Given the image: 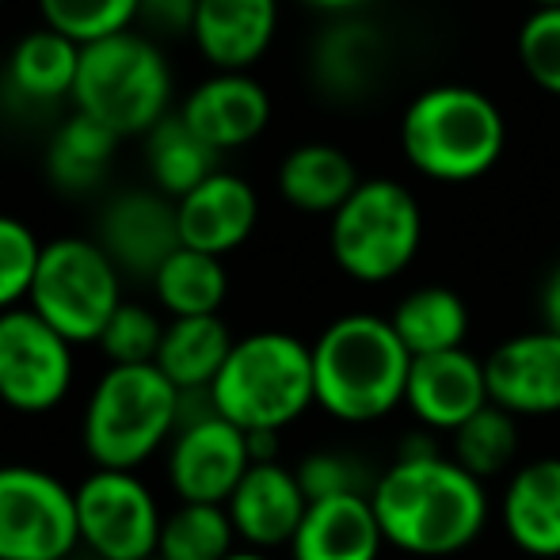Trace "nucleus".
I'll return each mask as SVG.
<instances>
[{"mask_svg":"<svg viewBox=\"0 0 560 560\" xmlns=\"http://www.w3.org/2000/svg\"><path fill=\"white\" fill-rule=\"evenodd\" d=\"M385 546L412 557H450L480 538L488 523V495L477 477L435 450L405 454L370 488Z\"/></svg>","mask_w":560,"mask_h":560,"instance_id":"obj_1","label":"nucleus"},{"mask_svg":"<svg viewBox=\"0 0 560 560\" xmlns=\"http://www.w3.org/2000/svg\"><path fill=\"white\" fill-rule=\"evenodd\" d=\"M412 354L374 313H347L313 343L317 405L343 423H374L405 405Z\"/></svg>","mask_w":560,"mask_h":560,"instance_id":"obj_2","label":"nucleus"},{"mask_svg":"<svg viewBox=\"0 0 560 560\" xmlns=\"http://www.w3.org/2000/svg\"><path fill=\"white\" fill-rule=\"evenodd\" d=\"M508 145L503 112L469 84L423 89L400 118V149L408 164L439 184H469L500 161Z\"/></svg>","mask_w":560,"mask_h":560,"instance_id":"obj_3","label":"nucleus"},{"mask_svg":"<svg viewBox=\"0 0 560 560\" xmlns=\"http://www.w3.org/2000/svg\"><path fill=\"white\" fill-rule=\"evenodd\" d=\"M218 416L241 431H282L317 405L313 347L287 332L236 339L222 374L210 385Z\"/></svg>","mask_w":560,"mask_h":560,"instance_id":"obj_4","label":"nucleus"},{"mask_svg":"<svg viewBox=\"0 0 560 560\" xmlns=\"http://www.w3.org/2000/svg\"><path fill=\"white\" fill-rule=\"evenodd\" d=\"M179 428V389L156 366H112L84 408V450L96 469L138 472Z\"/></svg>","mask_w":560,"mask_h":560,"instance_id":"obj_5","label":"nucleus"},{"mask_svg":"<svg viewBox=\"0 0 560 560\" xmlns=\"http://www.w3.org/2000/svg\"><path fill=\"white\" fill-rule=\"evenodd\" d=\"M172 96L168 61L161 58L149 38L112 35L104 43L81 46V69H77L73 100L81 115H92L107 130L141 133L153 130L164 118Z\"/></svg>","mask_w":560,"mask_h":560,"instance_id":"obj_6","label":"nucleus"},{"mask_svg":"<svg viewBox=\"0 0 560 560\" xmlns=\"http://www.w3.org/2000/svg\"><path fill=\"white\" fill-rule=\"evenodd\" d=\"M423 214L416 195L397 179H362L332 214L328 244L339 271L359 282H389L420 252Z\"/></svg>","mask_w":560,"mask_h":560,"instance_id":"obj_7","label":"nucleus"},{"mask_svg":"<svg viewBox=\"0 0 560 560\" xmlns=\"http://www.w3.org/2000/svg\"><path fill=\"white\" fill-rule=\"evenodd\" d=\"M27 302L69 343H96L122 305L118 267L100 248V241L61 236L54 244H43Z\"/></svg>","mask_w":560,"mask_h":560,"instance_id":"obj_8","label":"nucleus"},{"mask_svg":"<svg viewBox=\"0 0 560 560\" xmlns=\"http://www.w3.org/2000/svg\"><path fill=\"white\" fill-rule=\"evenodd\" d=\"M248 469V435L225 416H218L210 393H184L179 397V428L168 450V480L179 503L225 508Z\"/></svg>","mask_w":560,"mask_h":560,"instance_id":"obj_9","label":"nucleus"},{"mask_svg":"<svg viewBox=\"0 0 560 560\" xmlns=\"http://www.w3.org/2000/svg\"><path fill=\"white\" fill-rule=\"evenodd\" d=\"M77 546L73 488L35 465H0V560H66Z\"/></svg>","mask_w":560,"mask_h":560,"instance_id":"obj_10","label":"nucleus"},{"mask_svg":"<svg viewBox=\"0 0 560 560\" xmlns=\"http://www.w3.org/2000/svg\"><path fill=\"white\" fill-rule=\"evenodd\" d=\"M77 530L100 560H153L161 546V508L138 472L96 469L73 488Z\"/></svg>","mask_w":560,"mask_h":560,"instance_id":"obj_11","label":"nucleus"},{"mask_svg":"<svg viewBox=\"0 0 560 560\" xmlns=\"http://www.w3.org/2000/svg\"><path fill=\"white\" fill-rule=\"evenodd\" d=\"M73 385V343L35 310L0 313V400L12 412L43 416Z\"/></svg>","mask_w":560,"mask_h":560,"instance_id":"obj_12","label":"nucleus"},{"mask_svg":"<svg viewBox=\"0 0 560 560\" xmlns=\"http://www.w3.org/2000/svg\"><path fill=\"white\" fill-rule=\"evenodd\" d=\"M485 377L492 405L515 420L560 412V336L541 328L503 339L485 359Z\"/></svg>","mask_w":560,"mask_h":560,"instance_id":"obj_13","label":"nucleus"},{"mask_svg":"<svg viewBox=\"0 0 560 560\" xmlns=\"http://www.w3.org/2000/svg\"><path fill=\"white\" fill-rule=\"evenodd\" d=\"M100 248L112 256L118 271L149 275L153 279L172 252L184 248L179 241V214L168 195L126 191L100 218Z\"/></svg>","mask_w":560,"mask_h":560,"instance_id":"obj_14","label":"nucleus"},{"mask_svg":"<svg viewBox=\"0 0 560 560\" xmlns=\"http://www.w3.org/2000/svg\"><path fill=\"white\" fill-rule=\"evenodd\" d=\"M405 405L412 408L416 420L428 423L431 431H450V435H454V431L462 428V423H469L480 408L492 405L485 362L472 359L465 347L462 351L412 359Z\"/></svg>","mask_w":560,"mask_h":560,"instance_id":"obj_15","label":"nucleus"},{"mask_svg":"<svg viewBox=\"0 0 560 560\" xmlns=\"http://www.w3.org/2000/svg\"><path fill=\"white\" fill-rule=\"evenodd\" d=\"M229 518L236 526V538H244L252 549H275L290 546L302 526L310 500L302 492V480L294 469L279 462L252 465L244 472V480L236 485V492L225 503Z\"/></svg>","mask_w":560,"mask_h":560,"instance_id":"obj_16","label":"nucleus"},{"mask_svg":"<svg viewBox=\"0 0 560 560\" xmlns=\"http://www.w3.org/2000/svg\"><path fill=\"white\" fill-rule=\"evenodd\" d=\"M176 214L184 248L222 259L225 252L241 248L252 236L259 218V199L241 176L214 172L207 184H199L191 195L176 202Z\"/></svg>","mask_w":560,"mask_h":560,"instance_id":"obj_17","label":"nucleus"},{"mask_svg":"<svg viewBox=\"0 0 560 560\" xmlns=\"http://www.w3.org/2000/svg\"><path fill=\"white\" fill-rule=\"evenodd\" d=\"M179 115L214 153H222V149L248 145L252 138L264 133L267 118H271V100H267L264 84L252 77L222 73L202 81L187 96Z\"/></svg>","mask_w":560,"mask_h":560,"instance_id":"obj_18","label":"nucleus"},{"mask_svg":"<svg viewBox=\"0 0 560 560\" xmlns=\"http://www.w3.org/2000/svg\"><path fill=\"white\" fill-rule=\"evenodd\" d=\"M385 534L370 495H332L310 503L290 553L294 560H377Z\"/></svg>","mask_w":560,"mask_h":560,"instance_id":"obj_19","label":"nucleus"},{"mask_svg":"<svg viewBox=\"0 0 560 560\" xmlns=\"http://www.w3.org/2000/svg\"><path fill=\"white\" fill-rule=\"evenodd\" d=\"M279 27V0H199L195 43L222 73H241L264 58Z\"/></svg>","mask_w":560,"mask_h":560,"instance_id":"obj_20","label":"nucleus"},{"mask_svg":"<svg viewBox=\"0 0 560 560\" xmlns=\"http://www.w3.org/2000/svg\"><path fill=\"white\" fill-rule=\"evenodd\" d=\"M503 530L523 553L560 557V457L526 462L503 492Z\"/></svg>","mask_w":560,"mask_h":560,"instance_id":"obj_21","label":"nucleus"},{"mask_svg":"<svg viewBox=\"0 0 560 560\" xmlns=\"http://www.w3.org/2000/svg\"><path fill=\"white\" fill-rule=\"evenodd\" d=\"M359 172L354 161L336 145L310 141L287 153L279 164V191L294 210L305 214H328L332 218L354 191H359Z\"/></svg>","mask_w":560,"mask_h":560,"instance_id":"obj_22","label":"nucleus"},{"mask_svg":"<svg viewBox=\"0 0 560 560\" xmlns=\"http://www.w3.org/2000/svg\"><path fill=\"white\" fill-rule=\"evenodd\" d=\"M233 343L236 339L229 336L222 317H172L153 366L179 393H202L218 382Z\"/></svg>","mask_w":560,"mask_h":560,"instance_id":"obj_23","label":"nucleus"},{"mask_svg":"<svg viewBox=\"0 0 560 560\" xmlns=\"http://www.w3.org/2000/svg\"><path fill=\"white\" fill-rule=\"evenodd\" d=\"M389 325L412 359L462 351L469 336V305L446 287H420L393 310Z\"/></svg>","mask_w":560,"mask_h":560,"instance_id":"obj_24","label":"nucleus"},{"mask_svg":"<svg viewBox=\"0 0 560 560\" xmlns=\"http://www.w3.org/2000/svg\"><path fill=\"white\" fill-rule=\"evenodd\" d=\"M77 69H81V46L58 31H35L12 50L8 61V84L23 100L50 104V100L73 96Z\"/></svg>","mask_w":560,"mask_h":560,"instance_id":"obj_25","label":"nucleus"},{"mask_svg":"<svg viewBox=\"0 0 560 560\" xmlns=\"http://www.w3.org/2000/svg\"><path fill=\"white\" fill-rule=\"evenodd\" d=\"M118 133L96 122L92 115H73L54 133L46 172L61 191H92L115 161Z\"/></svg>","mask_w":560,"mask_h":560,"instance_id":"obj_26","label":"nucleus"},{"mask_svg":"<svg viewBox=\"0 0 560 560\" xmlns=\"http://www.w3.org/2000/svg\"><path fill=\"white\" fill-rule=\"evenodd\" d=\"M149 168L161 195L184 199L218 172V153L184 122V115H164L149 130Z\"/></svg>","mask_w":560,"mask_h":560,"instance_id":"obj_27","label":"nucleus"},{"mask_svg":"<svg viewBox=\"0 0 560 560\" xmlns=\"http://www.w3.org/2000/svg\"><path fill=\"white\" fill-rule=\"evenodd\" d=\"M153 287L172 317H218V310L225 302L229 279L218 256L179 248L153 275Z\"/></svg>","mask_w":560,"mask_h":560,"instance_id":"obj_28","label":"nucleus"},{"mask_svg":"<svg viewBox=\"0 0 560 560\" xmlns=\"http://www.w3.org/2000/svg\"><path fill=\"white\" fill-rule=\"evenodd\" d=\"M236 553V526L218 503H179L161 523V560H229Z\"/></svg>","mask_w":560,"mask_h":560,"instance_id":"obj_29","label":"nucleus"},{"mask_svg":"<svg viewBox=\"0 0 560 560\" xmlns=\"http://www.w3.org/2000/svg\"><path fill=\"white\" fill-rule=\"evenodd\" d=\"M518 454V428L515 416L503 408L488 405L472 416L469 423L454 431V462L462 465L469 477H477L485 485L488 477L503 472Z\"/></svg>","mask_w":560,"mask_h":560,"instance_id":"obj_30","label":"nucleus"},{"mask_svg":"<svg viewBox=\"0 0 560 560\" xmlns=\"http://www.w3.org/2000/svg\"><path fill=\"white\" fill-rule=\"evenodd\" d=\"M38 8L50 31L73 38L77 46H92L130 31L141 0H38Z\"/></svg>","mask_w":560,"mask_h":560,"instance_id":"obj_31","label":"nucleus"},{"mask_svg":"<svg viewBox=\"0 0 560 560\" xmlns=\"http://www.w3.org/2000/svg\"><path fill=\"white\" fill-rule=\"evenodd\" d=\"M161 339L164 325L156 320L153 310L122 302L96 343L112 359V366H153L156 354H161Z\"/></svg>","mask_w":560,"mask_h":560,"instance_id":"obj_32","label":"nucleus"},{"mask_svg":"<svg viewBox=\"0 0 560 560\" xmlns=\"http://www.w3.org/2000/svg\"><path fill=\"white\" fill-rule=\"evenodd\" d=\"M38 259L43 244L35 241V233L15 218L0 214V313L20 310L23 298H31Z\"/></svg>","mask_w":560,"mask_h":560,"instance_id":"obj_33","label":"nucleus"},{"mask_svg":"<svg viewBox=\"0 0 560 560\" xmlns=\"http://www.w3.org/2000/svg\"><path fill=\"white\" fill-rule=\"evenodd\" d=\"M518 61L549 96H560V4L534 8L518 27Z\"/></svg>","mask_w":560,"mask_h":560,"instance_id":"obj_34","label":"nucleus"},{"mask_svg":"<svg viewBox=\"0 0 560 560\" xmlns=\"http://www.w3.org/2000/svg\"><path fill=\"white\" fill-rule=\"evenodd\" d=\"M298 480H302V492L310 503L332 500V495H370L362 469L351 454H336V450H320L310 454L298 465Z\"/></svg>","mask_w":560,"mask_h":560,"instance_id":"obj_35","label":"nucleus"},{"mask_svg":"<svg viewBox=\"0 0 560 560\" xmlns=\"http://www.w3.org/2000/svg\"><path fill=\"white\" fill-rule=\"evenodd\" d=\"M195 12H199V0H141L138 20L161 35H191Z\"/></svg>","mask_w":560,"mask_h":560,"instance_id":"obj_36","label":"nucleus"},{"mask_svg":"<svg viewBox=\"0 0 560 560\" xmlns=\"http://www.w3.org/2000/svg\"><path fill=\"white\" fill-rule=\"evenodd\" d=\"M541 313H546V328L560 336V264L549 275L546 290H541Z\"/></svg>","mask_w":560,"mask_h":560,"instance_id":"obj_37","label":"nucleus"},{"mask_svg":"<svg viewBox=\"0 0 560 560\" xmlns=\"http://www.w3.org/2000/svg\"><path fill=\"white\" fill-rule=\"evenodd\" d=\"M313 8H325V12H351V8L366 4V0H305Z\"/></svg>","mask_w":560,"mask_h":560,"instance_id":"obj_38","label":"nucleus"},{"mask_svg":"<svg viewBox=\"0 0 560 560\" xmlns=\"http://www.w3.org/2000/svg\"><path fill=\"white\" fill-rule=\"evenodd\" d=\"M229 560H271V557H264V553H256V549H236Z\"/></svg>","mask_w":560,"mask_h":560,"instance_id":"obj_39","label":"nucleus"},{"mask_svg":"<svg viewBox=\"0 0 560 560\" xmlns=\"http://www.w3.org/2000/svg\"><path fill=\"white\" fill-rule=\"evenodd\" d=\"M534 4H538V8H557L560 0H534Z\"/></svg>","mask_w":560,"mask_h":560,"instance_id":"obj_40","label":"nucleus"},{"mask_svg":"<svg viewBox=\"0 0 560 560\" xmlns=\"http://www.w3.org/2000/svg\"><path fill=\"white\" fill-rule=\"evenodd\" d=\"M153 560H161V557H153Z\"/></svg>","mask_w":560,"mask_h":560,"instance_id":"obj_41","label":"nucleus"}]
</instances>
